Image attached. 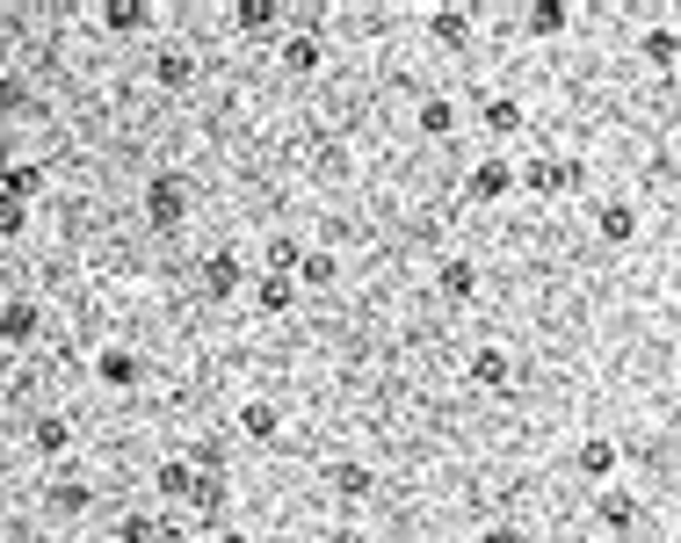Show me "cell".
<instances>
[{"label":"cell","instance_id":"obj_1","mask_svg":"<svg viewBox=\"0 0 681 543\" xmlns=\"http://www.w3.org/2000/svg\"><path fill=\"white\" fill-rule=\"evenodd\" d=\"M573 464H580V479H588V485H617V464H623L617 434H588V442L573 450Z\"/></svg>","mask_w":681,"mask_h":543},{"label":"cell","instance_id":"obj_2","mask_svg":"<svg viewBox=\"0 0 681 543\" xmlns=\"http://www.w3.org/2000/svg\"><path fill=\"white\" fill-rule=\"evenodd\" d=\"M515 182H522V196H566L580 174L566 160H529V167H515Z\"/></svg>","mask_w":681,"mask_h":543},{"label":"cell","instance_id":"obj_3","mask_svg":"<svg viewBox=\"0 0 681 543\" xmlns=\"http://www.w3.org/2000/svg\"><path fill=\"white\" fill-rule=\"evenodd\" d=\"M471 196L479 203H500V196H522V182H515V160H479V167H471Z\"/></svg>","mask_w":681,"mask_h":543},{"label":"cell","instance_id":"obj_4","mask_svg":"<svg viewBox=\"0 0 681 543\" xmlns=\"http://www.w3.org/2000/svg\"><path fill=\"white\" fill-rule=\"evenodd\" d=\"M471 385H479V391H508V385H515V356H508L500 341L471 348Z\"/></svg>","mask_w":681,"mask_h":543},{"label":"cell","instance_id":"obj_5","mask_svg":"<svg viewBox=\"0 0 681 543\" xmlns=\"http://www.w3.org/2000/svg\"><path fill=\"white\" fill-rule=\"evenodd\" d=\"M594 233H602L609 247H631V239H638V211L623 196H602V203H594Z\"/></svg>","mask_w":681,"mask_h":543},{"label":"cell","instance_id":"obj_6","mask_svg":"<svg viewBox=\"0 0 681 543\" xmlns=\"http://www.w3.org/2000/svg\"><path fill=\"white\" fill-rule=\"evenodd\" d=\"M638 59L660 65V73H674V65H681V30H674V22H652V30H638Z\"/></svg>","mask_w":681,"mask_h":543},{"label":"cell","instance_id":"obj_7","mask_svg":"<svg viewBox=\"0 0 681 543\" xmlns=\"http://www.w3.org/2000/svg\"><path fill=\"white\" fill-rule=\"evenodd\" d=\"M414 131H420V139H449V131H457V94H420Z\"/></svg>","mask_w":681,"mask_h":543},{"label":"cell","instance_id":"obj_8","mask_svg":"<svg viewBox=\"0 0 681 543\" xmlns=\"http://www.w3.org/2000/svg\"><path fill=\"white\" fill-rule=\"evenodd\" d=\"M479 124H486V139H515V131H522L529 116H522V102H515V94H486Z\"/></svg>","mask_w":681,"mask_h":543},{"label":"cell","instance_id":"obj_9","mask_svg":"<svg viewBox=\"0 0 681 543\" xmlns=\"http://www.w3.org/2000/svg\"><path fill=\"white\" fill-rule=\"evenodd\" d=\"M594 522H602V529H631L638 522V500L623 493V485H594Z\"/></svg>","mask_w":681,"mask_h":543},{"label":"cell","instance_id":"obj_10","mask_svg":"<svg viewBox=\"0 0 681 543\" xmlns=\"http://www.w3.org/2000/svg\"><path fill=\"white\" fill-rule=\"evenodd\" d=\"M573 30V8H566V0H537V8H529V37H566Z\"/></svg>","mask_w":681,"mask_h":543},{"label":"cell","instance_id":"obj_11","mask_svg":"<svg viewBox=\"0 0 681 543\" xmlns=\"http://www.w3.org/2000/svg\"><path fill=\"white\" fill-rule=\"evenodd\" d=\"M443 297H457V305H465V297H479V262H465V254H457V262H443Z\"/></svg>","mask_w":681,"mask_h":543},{"label":"cell","instance_id":"obj_12","mask_svg":"<svg viewBox=\"0 0 681 543\" xmlns=\"http://www.w3.org/2000/svg\"><path fill=\"white\" fill-rule=\"evenodd\" d=\"M465 30H471L465 8H435V16H428V37H435V44H465Z\"/></svg>","mask_w":681,"mask_h":543},{"label":"cell","instance_id":"obj_13","mask_svg":"<svg viewBox=\"0 0 681 543\" xmlns=\"http://www.w3.org/2000/svg\"><path fill=\"white\" fill-rule=\"evenodd\" d=\"M0 334H8V341H30V334H37V311H30V305H8V311H0Z\"/></svg>","mask_w":681,"mask_h":543},{"label":"cell","instance_id":"obj_14","mask_svg":"<svg viewBox=\"0 0 681 543\" xmlns=\"http://www.w3.org/2000/svg\"><path fill=\"white\" fill-rule=\"evenodd\" d=\"M240 420H247V434H254V442H268V434H276V406H268V399H254Z\"/></svg>","mask_w":681,"mask_h":543},{"label":"cell","instance_id":"obj_15","mask_svg":"<svg viewBox=\"0 0 681 543\" xmlns=\"http://www.w3.org/2000/svg\"><path fill=\"white\" fill-rule=\"evenodd\" d=\"M334 485H340L348 500H363V493H370V464H340V471H334Z\"/></svg>","mask_w":681,"mask_h":543},{"label":"cell","instance_id":"obj_16","mask_svg":"<svg viewBox=\"0 0 681 543\" xmlns=\"http://www.w3.org/2000/svg\"><path fill=\"white\" fill-rule=\"evenodd\" d=\"M297 268H305V283H312V290H326V283L340 276V268H334V254H305Z\"/></svg>","mask_w":681,"mask_h":543},{"label":"cell","instance_id":"obj_17","mask_svg":"<svg viewBox=\"0 0 681 543\" xmlns=\"http://www.w3.org/2000/svg\"><path fill=\"white\" fill-rule=\"evenodd\" d=\"M153 217H182V182H153Z\"/></svg>","mask_w":681,"mask_h":543},{"label":"cell","instance_id":"obj_18","mask_svg":"<svg viewBox=\"0 0 681 543\" xmlns=\"http://www.w3.org/2000/svg\"><path fill=\"white\" fill-rule=\"evenodd\" d=\"M291 297H297V290H291L283 276H268V283H262V305H268V311H291Z\"/></svg>","mask_w":681,"mask_h":543},{"label":"cell","instance_id":"obj_19","mask_svg":"<svg viewBox=\"0 0 681 543\" xmlns=\"http://www.w3.org/2000/svg\"><path fill=\"white\" fill-rule=\"evenodd\" d=\"M102 377H109V385H131V377H139V362H131V356H109Z\"/></svg>","mask_w":681,"mask_h":543},{"label":"cell","instance_id":"obj_20","mask_svg":"<svg viewBox=\"0 0 681 543\" xmlns=\"http://www.w3.org/2000/svg\"><path fill=\"white\" fill-rule=\"evenodd\" d=\"M479 543H529V536H522V522H494Z\"/></svg>","mask_w":681,"mask_h":543},{"label":"cell","instance_id":"obj_21","mask_svg":"<svg viewBox=\"0 0 681 543\" xmlns=\"http://www.w3.org/2000/svg\"><path fill=\"white\" fill-rule=\"evenodd\" d=\"M211 283H217V290H233V283H240V262H225V254H217V262H211Z\"/></svg>","mask_w":681,"mask_h":543},{"label":"cell","instance_id":"obj_22","mask_svg":"<svg viewBox=\"0 0 681 543\" xmlns=\"http://www.w3.org/2000/svg\"><path fill=\"white\" fill-rule=\"evenodd\" d=\"M326 543H363V536H356V529H340V536H326Z\"/></svg>","mask_w":681,"mask_h":543},{"label":"cell","instance_id":"obj_23","mask_svg":"<svg viewBox=\"0 0 681 543\" xmlns=\"http://www.w3.org/2000/svg\"><path fill=\"white\" fill-rule=\"evenodd\" d=\"M217 543H247V536H217Z\"/></svg>","mask_w":681,"mask_h":543}]
</instances>
